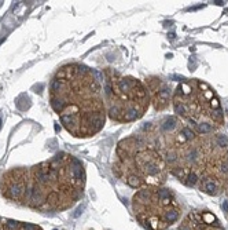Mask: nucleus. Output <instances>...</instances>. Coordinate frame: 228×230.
<instances>
[{
  "label": "nucleus",
  "instance_id": "nucleus-7",
  "mask_svg": "<svg viewBox=\"0 0 228 230\" xmlns=\"http://www.w3.org/2000/svg\"><path fill=\"white\" fill-rule=\"evenodd\" d=\"M136 221L147 230H166L179 221L181 208L175 194L162 186L137 190L132 197Z\"/></svg>",
  "mask_w": 228,
  "mask_h": 230
},
{
  "label": "nucleus",
  "instance_id": "nucleus-4",
  "mask_svg": "<svg viewBox=\"0 0 228 230\" xmlns=\"http://www.w3.org/2000/svg\"><path fill=\"white\" fill-rule=\"evenodd\" d=\"M113 172L133 189L162 186L168 179V167L161 153L142 135L121 139L115 147Z\"/></svg>",
  "mask_w": 228,
  "mask_h": 230
},
{
  "label": "nucleus",
  "instance_id": "nucleus-3",
  "mask_svg": "<svg viewBox=\"0 0 228 230\" xmlns=\"http://www.w3.org/2000/svg\"><path fill=\"white\" fill-rule=\"evenodd\" d=\"M49 105L63 128L74 138H89L106 123V106L99 75L84 64L62 65L48 88Z\"/></svg>",
  "mask_w": 228,
  "mask_h": 230
},
{
  "label": "nucleus",
  "instance_id": "nucleus-1",
  "mask_svg": "<svg viewBox=\"0 0 228 230\" xmlns=\"http://www.w3.org/2000/svg\"><path fill=\"white\" fill-rule=\"evenodd\" d=\"M151 143L164 157L168 171L188 187L219 196L228 185V138L198 135L177 116L148 125Z\"/></svg>",
  "mask_w": 228,
  "mask_h": 230
},
{
  "label": "nucleus",
  "instance_id": "nucleus-8",
  "mask_svg": "<svg viewBox=\"0 0 228 230\" xmlns=\"http://www.w3.org/2000/svg\"><path fill=\"white\" fill-rule=\"evenodd\" d=\"M177 230H225L221 222L210 211L190 212L180 222Z\"/></svg>",
  "mask_w": 228,
  "mask_h": 230
},
{
  "label": "nucleus",
  "instance_id": "nucleus-12",
  "mask_svg": "<svg viewBox=\"0 0 228 230\" xmlns=\"http://www.w3.org/2000/svg\"><path fill=\"white\" fill-rule=\"evenodd\" d=\"M0 224H2V219H0Z\"/></svg>",
  "mask_w": 228,
  "mask_h": 230
},
{
  "label": "nucleus",
  "instance_id": "nucleus-5",
  "mask_svg": "<svg viewBox=\"0 0 228 230\" xmlns=\"http://www.w3.org/2000/svg\"><path fill=\"white\" fill-rule=\"evenodd\" d=\"M175 113L198 135L213 134L224 124V110L216 91L198 79L184 80L173 91Z\"/></svg>",
  "mask_w": 228,
  "mask_h": 230
},
{
  "label": "nucleus",
  "instance_id": "nucleus-2",
  "mask_svg": "<svg viewBox=\"0 0 228 230\" xmlns=\"http://www.w3.org/2000/svg\"><path fill=\"white\" fill-rule=\"evenodd\" d=\"M87 182L84 164L60 152L30 167H15L2 175L0 193L8 201L43 213L62 212L82 197Z\"/></svg>",
  "mask_w": 228,
  "mask_h": 230
},
{
  "label": "nucleus",
  "instance_id": "nucleus-10",
  "mask_svg": "<svg viewBox=\"0 0 228 230\" xmlns=\"http://www.w3.org/2000/svg\"><path fill=\"white\" fill-rule=\"evenodd\" d=\"M0 230H43L40 226L33 223H26V222H19V221H8L2 222L0 224Z\"/></svg>",
  "mask_w": 228,
  "mask_h": 230
},
{
  "label": "nucleus",
  "instance_id": "nucleus-6",
  "mask_svg": "<svg viewBox=\"0 0 228 230\" xmlns=\"http://www.w3.org/2000/svg\"><path fill=\"white\" fill-rule=\"evenodd\" d=\"M103 76L104 106L110 120L115 123H132L142 119L150 105L146 84L111 68H106Z\"/></svg>",
  "mask_w": 228,
  "mask_h": 230
},
{
  "label": "nucleus",
  "instance_id": "nucleus-11",
  "mask_svg": "<svg viewBox=\"0 0 228 230\" xmlns=\"http://www.w3.org/2000/svg\"><path fill=\"white\" fill-rule=\"evenodd\" d=\"M223 210H224V212L228 216V185L225 187V198H224V202H223Z\"/></svg>",
  "mask_w": 228,
  "mask_h": 230
},
{
  "label": "nucleus",
  "instance_id": "nucleus-9",
  "mask_svg": "<svg viewBox=\"0 0 228 230\" xmlns=\"http://www.w3.org/2000/svg\"><path fill=\"white\" fill-rule=\"evenodd\" d=\"M146 87H147L150 99L154 105V109L162 112L172 103V90L168 83L161 80L159 77H148L146 79Z\"/></svg>",
  "mask_w": 228,
  "mask_h": 230
}]
</instances>
